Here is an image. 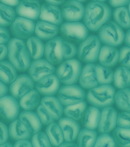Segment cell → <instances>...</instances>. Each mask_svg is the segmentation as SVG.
Returning <instances> with one entry per match:
<instances>
[{"mask_svg": "<svg viewBox=\"0 0 130 147\" xmlns=\"http://www.w3.org/2000/svg\"><path fill=\"white\" fill-rule=\"evenodd\" d=\"M98 137L97 131L95 129L84 128L80 129L77 138V144L79 147L94 146Z\"/></svg>", "mask_w": 130, "mask_h": 147, "instance_id": "cell-31", "label": "cell"}, {"mask_svg": "<svg viewBox=\"0 0 130 147\" xmlns=\"http://www.w3.org/2000/svg\"><path fill=\"white\" fill-rule=\"evenodd\" d=\"M59 30V26L55 24L40 20L36 24L35 33L41 40H49L57 36Z\"/></svg>", "mask_w": 130, "mask_h": 147, "instance_id": "cell-21", "label": "cell"}, {"mask_svg": "<svg viewBox=\"0 0 130 147\" xmlns=\"http://www.w3.org/2000/svg\"><path fill=\"white\" fill-rule=\"evenodd\" d=\"M40 8V3L36 0H21L15 11L19 16L34 21L39 18Z\"/></svg>", "mask_w": 130, "mask_h": 147, "instance_id": "cell-16", "label": "cell"}, {"mask_svg": "<svg viewBox=\"0 0 130 147\" xmlns=\"http://www.w3.org/2000/svg\"><path fill=\"white\" fill-rule=\"evenodd\" d=\"M58 124L62 129L65 141L73 142L77 139L80 131V125L77 121L69 117H61Z\"/></svg>", "mask_w": 130, "mask_h": 147, "instance_id": "cell-19", "label": "cell"}, {"mask_svg": "<svg viewBox=\"0 0 130 147\" xmlns=\"http://www.w3.org/2000/svg\"><path fill=\"white\" fill-rule=\"evenodd\" d=\"M57 97L63 106H67L83 101L86 98V92L76 84L65 85L59 89Z\"/></svg>", "mask_w": 130, "mask_h": 147, "instance_id": "cell-8", "label": "cell"}, {"mask_svg": "<svg viewBox=\"0 0 130 147\" xmlns=\"http://www.w3.org/2000/svg\"><path fill=\"white\" fill-rule=\"evenodd\" d=\"M115 101L119 109L130 113V88L127 87L117 91Z\"/></svg>", "mask_w": 130, "mask_h": 147, "instance_id": "cell-36", "label": "cell"}, {"mask_svg": "<svg viewBox=\"0 0 130 147\" xmlns=\"http://www.w3.org/2000/svg\"><path fill=\"white\" fill-rule=\"evenodd\" d=\"M60 147H77L78 145L77 144L73 143V142H68V141H65V143L63 142L60 145Z\"/></svg>", "mask_w": 130, "mask_h": 147, "instance_id": "cell-54", "label": "cell"}, {"mask_svg": "<svg viewBox=\"0 0 130 147\" xmlns=\"http://www.w3.org/2000/svg\"><path fill=\"white\" fill-rule=\"evenodd\" d=\"M21 0H0V2L12 7H16L20 3Z\"/></svg>", "mask_w": 130, "mask_h": 147, "instance_id": "cell-50", "label": "cell"}, {"mask_svg": "<svg viewBox=\"0 0 130 147\" xmlns=\"http://www.w3.org/2000/svg\"><path fill=\"white\" fill-rule=\"evenodd\" d=\"M9 61L20 72L28 70L31 64V56L26 43L16 38L10 39L7 42Z\"/></svg>", "mask_w": 130, "mask_h": 147, "instance_id": "cell-2", "label": "cell"}, {"mask_svg": "<svg viewBox=\"0 0 130 147\" xmlns=\"http://www.w3.org/2000/svg\"><path fill=\"white\" fill-rule=\"evenodd\" d=\"M17 77V70L9 61H0V80L1 82L5 84H11Z\"/></svg>", "mask_w": 130, "mask_h": 147, "instance_id": "cell-30", "label": "cell"}, {"mask_svg": "<svg viewBox=\"0 0 130 147\" xmlns=\"http://www.w3.org/2000/svg\"><path fill=\"white\" fill-rule=\"evenodd\" d=\"M101 44L98 36L94 35L89 36L80 43L77 48V57L85 63H95L98 59Z\"/></svg>", "mask_w": 130, "mask_h": 147, "instance_id": "cell-7", "label": "cell"}, {"mask_svg": "<svg viewBox=\"0 0 130 147\" xmlns=\"http://www.w3.org/2000/svg\"><path fill=\"white\" fill-rule=\"evenodd\" d=\"M128 11H129V15H130V2H129V3L128 4Z\"/></svg>", "mask_w": 130, "mask_h": 147, "instance_id": "cell-58", "label": "cell"}, {"mask_svg": "<svg viewBox=\"0 0 130 147\" xmlns=\"http://www.w3.org/2000/svg\"><path fill=\"white\" fill-rule=\"evenodd\" d=\"M101 111L95 106H90L86 108L82 117V124L85 128L96 129L98 128L100 121Z\"/></svg>", "mask_w": 130, "mask_h": 147, "instance_id": "cell-23", "label": "cell"}, {"mask_svg": "<svg viewBox=\"0 0 130 147\" xmlns=\"http://www.w3.org/2000/svg\"><path fill=\"white\" fill-rule=\"evenodd\" d=\"M92 1H100V2H105L107 0H91Z\"/></svg>", "mask_w": 130, "mask_h": 147, "instance_id": "cell-56", "label": "cell"}, {"mask_svg": "<svg viewBox=\"0 0 130 147\" xmlns=\"http://www.w3.org/2000/svg\"><path fill=\"white\" fill-rule=\"evenodd\" d=\"M119 63L122 67L130 69V47L123 46L119 50Z\"/></svg>", "mask_w": 130, "mask_h": 147, "instance_id": "cell-43", "label": "cell"}, {"mask_svg": "<svg viewBox=\"0 0 130 147\" xmlns=\"http://www.w3.org/2000/svg\"><path fill=\"white\" fill-rule=\"evenodd\" d=\"M60 33L64 40L78 45L89 36V29L80 22H67L61 25Z\"/></svg>", "mask_w": 130, "mask_h": 147, "instance_id": "cell-6", "label": "cell"}, {"mask_svg": "<svg viewBox=\"0 0 130 147\" xmlns=\"http://www.w3.org/2000/svg\"><path fill=\"white\" fill-rule=\"evenodd\" d=\"M46 3L55 5H63L64 3H65V1L67 0H45Z\"/></svg>", "mask_w": 130, "mask_h": 147, "instance_id": "cell-52", "label": "cell"}, {"mask_svg": "<svg viewBox=\"0 0 130 147\" xmlns=\"http://www.w3.org/2000/svg\"><path fill=\"white\" fill-rule=\"evenodd\" d=\"M20 106L16 98L10 95L0 98V121L5 123H11L18 119Z\"/></svg>", "mask_w": 130, "mask_h": 147, "instance_id": "cell-9", "label": "cell"}, {"mask_svg": "<svg viewBox=\"0 0 130 147\" xmlns=\"http://www.w3.org/2000/svg\"><path fill=\"white\" fill-rule=\"evenodd\" d=\"M119 50L116 47L104 45L101 47L98 57L100 65L112 67L119 63Z\"/></svg>", "mask_w": 130, "mask_h": 147, "instance_id": "cell-22", "label": "cell"}, {"mask_svg": "<svg viewBox=\"0 0 130 147\" xmlns=\"http://www.w3.org/2000/svg\"><path fill=\"white\" fill-rule=\"evenodd\" d=\"M9 129L5 122L0 121V144L8 141Z\"/></svg>", "mask_w": 130, "mask_h": 147, "instance_id": "cell-45", "label": "cell"}, {"mask_svg": "<svg viewBox=\"0 0 130 147\" xmlns=\"http://www.w3.org/2000/svg\"><path fill=\"white\" fill-rule=\"evenodd\" d=\"M41 102L40 94L36 89H32L20 99V106L24 111H33L36 109Z\"/></svg>", "mask_w": 130, "mask_h": 147, "instance_id": "cell-27", "label": "cell"}, {"mask_svg": "<svg viewBox=\"0 0 130 147\" xmlns=\"http://www.w3.org/2000/svg\"><path fill=\"white\" fill-rule=\"evenodd\" d=\"M15 147H31L32 146V143L29 139H20L16 141L13 145Z\"/></svg>", "mask_w": 130, "mask_h": 147, "instance_id": "cell-49", "label": "cell"}, {"mask_svg": "<svg viewBox=\"0 0 130 147\" xmlns=\"http://www.w3.org/2000/svg\"><path fill=\"white\" fill-rule=\"evenodd\" d=\"M111 16V7L104 2L90 1L85 7L83 23L89 31L96 32L110 20Z\"/></svg>", "mask_w": 130, "mask_h": 147, "instance_id": "cell-1", "label": "cell"}, {"mask_svg": "<svg viewBox=\"0 0 130 147\" xmlns=\"http://www.w3.org/2000/svg\"><path fill=\"white\" fill-rule=\"evenodd\" d=\"M13 145L11 143H9V142H5L3 144H0V147H12Z\"/></svg>", "mask_w": 130, "mask_h": 147, "instance_id": "cell-55", "label": "cell"}, {"mask_svg": "<svg viewBox=\"0 0 130 147\" xmlns=\"http://www.w3.org/2000/svg\"><path fill=\"white\" fill-rule=\"evenodd\" d=\"M55 72L54 65L51 64L46 59L33 60L31 62L28 68V74L34 82H37L42 78L52 74Z\"/></svg>", "mask_w": 130, "mask_h": 147, "instance_id": "cell-14", "label": "cell"}, {"mask_svg": "<svg viewBox=\"0 0 130 147\" xmlns=\"http://www.w3.org/2000/svg\"><path fill=\"white\" fill-rule=\"evenodd\" d=\"M96 71L97 80L99 85H110L112 82H113L114 72L111 67L96 64Z\"/></svg>", "mask_w": 130, "mask_h": 147, "instance_id": "cell-37", "label": "cell"}, {"mask_svg": "<svg viewBox=\"0 0 130 147\" xmlns=\"http://www.w3.org/2000/svg\"><path fill=\"white\" fill-rule=\"evenodd\" d=\"M87 107V102L83 100L79 103L65 106V108L64 109V114L66 117L78 121L82 119Z\"/></svg>", "mask_w": 130, "mask_h": 147, "instance_id": "cell-33", "label": "cell"}, {"mask_svg": "<svg viewBox=\"0 0 130 147\" xmlns=\"http://www.w3.org/2000/svg\"><path fill=\"white\" fill-rule=\"evenodd\" d=\"M130 0H109V3L112 7L117 8L119 7H123L128 5Z\"/></svg>", "mask_w": 130, "mask_h": 147, "instance_id": "cell-47", "label": "cell"}, {"mask_svg": "<svg viewBox=\"0 0 130 147\" xmlns=\"http://www.w3.org/2000/svg\"><path fill=\"white\" fill-rule=\"evenodd\" d=\"M36 89L44 96H54L61 87V82L56 74H50L36 82Z\"/></svg>", "mask_w": 130, "mask_h": 147, "instance_id": "cell-15", "label": "cell"}, {"mask_svg": "<svg viewBox=\"0 0 130 147\" xmlns=\"http://www.w3.org/2000/svg\"><path fill=\"white\" fill-rule=\"evenodd\" d=\"M115 87L119 89H125L130 86V69L124 67L116 68L113 74Z\"/></svg>", "mask_w": 130, "mask_h": 147, "instance_id": "cell-29", "label": "cell"}, {"mask_svg": "<svg viewBox=\"0 0 130 147\" xmlns=\"http://www.w3.org/2000/svg\"><path fill=\"white\" fill-rule=\"evenodd\" d=\"M63 43L62 36H55L49 40L44 45L46 59L53 65H59L64 61Z\"/></svg>", "mask_w": 130, "mask_h": 147, "instance_id": "cell-11", "label": "cell"}, {"mask_svg": "<svg viewBox=\"0 0 130 147\" xmlns=\"http://www.w3.org/2000/svg\"><path fill=\"white\" fill-rule=\"evenodd\" d=\"M40 104L50 113L55 121H59L64 113L63 105L58 97L54 96H44L41 99Z\"/></svg>", "mask_w": 130, "mask_h": 147, "instance_id": "cell-24", "label": "cell"}, {"mask_svg": "<svg viewBox=\"0 0 130 147\" xmlns=\"http://www.w3.org/2000/svg\"><path fill=\"white\" fill-rule=\"evenodd\" d=\"M36 1H37V0H36Z\"/></svg>", "mask_w": 130, "mask_h": 147, "instance_id": "cell-59", "label": "cell"}, {"mask_svg": "<svg viewBox=\"0 0 130 147\" xmlns=\"http://www.w3.org/2000/svg\"><path fill=\"white\" fill-rule=\"evenodd\" d=\"M64 59H70L74 57L77 53V48L74 44L63 39V43Z\"/></svg>", "mask_w": 130, "mask_h": 147, "instance_id": "cell-42", "label": "cell"}, {"mask_svg": "<svg viewBox=\"0 0 130 147\" xmlns=\"http://www.w3.org/2000/svg\"><path fill=\"white\" fill-rule=\"evenodd\" d=\"M112 137L117 146L130 147V128L118 126L113 129Z\"/></svg>", "mask_w": 130, "mask_h": 147, "instance_id": "cell-38", "label": "cell"}, {"mask_svg": "<svg viewBox=\"0 0 130 147\" xmlns=\"http://www.w3.org/2000/svg\"><path fill=\"white\" fill-rule=\"evenodd\" d=\"M113 137L109 135V133H102L98 137H97L96 141L95 142L94 146H109L115 147L117 146Z\"/></svg>", "mask_w": 130, "mask_h": 147, "instance_id": "cell-40", "label": "cell"}, {"mask_svg": "<svg viewBox=\"0 0 130 147\" xmlns=\"http://www.w3.org/2000/svg\"><path fill=\"white\" fill-rule=\"evenodd\" d=\"M81 61L75 59H70L63 61L55 70L56 76L60 82L65 85H72L79 82L82 70Z\"/></svg>", "mask_w": 130, "mask_h": 147, "instance_id": "cell-4", "label": "cell"}, {"mask_svg": "<svg viewBox=\"0 0 130 147\" xmlns=\"http://www.w3.org/2000/svg\"><path fill=\"white\" fill-rule=\"evenodd\" d=\"M31 58L33 60L41 59L44 55V44L37 36H31L26 42Z\"/></svg>", "mask_w": 130, "mask_h": 147, "instance_id": "cell-28", "label": "cell"}, {"mask_svg": "<svg viewBox=\"0 0 130 147\" xmlns=\"http://www.w3.org/2000/svg\"><path fill=\"white\" fill-rule=\"evenodd\" d=\"M75 1H78L79 2H82V3H83V2H85L87 0H75Z\"/></svg>", "mask_w": 130, "mask_h": 147, "instance_id": "cell-57", "label": "cell"}, {"mask_svg": "<svg viewBox=\"0 0 130 147\" xmlns=\"http://www.w3.org/2000/svg\"><path fill=\"white\" fill-rule=\"evenodd\" d=\"M98 31L100 40L105 45L117 47L124 42V31L115 21L107 22L100 28Z\"/></svg>", "mask_w": 130, "mask_h": 147, "instance_id": "cell-5", "label": "cell"}, {"mask_svg": "<svg viewBox=\"0 0 130 147\" xmlns=\"http://www.w3.org/2000/svg\"><path fill=\"white\" fill-rule=\"evenodd\" d=\"M9 31L5 28L0 27V45L1 44H7L10 40Z\"/></svg>", "mask_w": 130, "mask_h": 147, "instance_id": "cell-46", "label": "cell"}, {"mask_svg": "<svg viewBox=\"0 0 130 147\" xmlns=\"http://www.w3.org/2000/svg\"><path fill=\"white\" fill-rule=\"evenodd\" d=\"M8 56V48L5 44L0 45V61L5 59Z\"/></svg>", "mask_w": 130, "mask_h": 147, "instance_id": "cell-48", "label": "cell"}, {"mask_svg": "<svg viewBox=\"0 0 130 147\" xmlns=\"http://www.w3.org/2000/svg\"><path fill=\"white\" fill-rule=\"evenodd\" d=\"M39 18L40 20L48 22L57 26L61 25L64 20L59 7L48 3H44L41 5Z\"/></svg>", "mask_w": 130, "mask_h": 147, "instance_id": "cell-18", "label": "cell"}, {"mask_svg": "<svg viewBox=\"0 0 130 147\" xmlns=\"http://www.w3.org/2000/svg\"><path fill=\"white\" fill-rule=\"evenodd\" d=\"M118 112L114 107L107 106L101 111L100 121L98 125V131L102 133H110L117 126Z\"/></svg>", "mask_w": 130, "mask_h": 147, "instance_id": "cell-17", "label": "cell"}, {"mask_svg": "<svg viewBox=\"0 0 130 147\" xmlns=\"http://www.w3.org/2000/svg\"><path fill=\"white\" fill-rule=\"evenodd\" d=\"M16 11L13 7L0 3V27L7 28L13 24L16 18Z\"/></svg>", "mask_w": 130, "mask_h": 147, "instance_id": "cell-34", "label": "cell"}, {"mask_svg": "<svg viewBox=\"0 0 130 147\" xmlns=\"http://www.w3.org/2000/svg\"><path fill=\"white\" fill-rule=\"evenodd\" d=\"M35 83L28 74H21L11 83L9 90L11 95L16 99H20L26 93L33 89Z\"/></svg>", "mask_w": 130, "mask_h": 147, "instance_id": "cell-13", "label": "cell"}, {"mask_svg": "<svg viewBox=\"0 0 130 147\" xmlns=\"http://www.w3.org/2000/svg\"><path fill=\"white\" fill-rule=\"evenodd\" d=\"M85 7L82 2L68 0L63 4L61 13L63 19L67 22H79L83 18Z\"/></svg>", "mask_w": 130, "mask_h": 147, "instance_id": "cell-12", "label": "cell"}, {"mask_svg": "<svg viewBox=\"0 0 130 147\" xmlns=\"http://www.w3.org/2000/svg\"><path fill=\"white\" fill-rule=\"evenodd\" d=\"M46 134L50 139L51 145L53 146H59L65 141L62 129L57 122H53L48 125L46 128Z\"/></svg>", "mask_w": 130, "mask_h": 147, "instance_id": "cell-32", "label": "cell"}, {"mask_svg": "<svg viewBox=\"0 0 130 147\" xmlns=\"http://www.w3.org/2000/svg\"><path fill=\"white\" fill-rule=\"evenodd\" d=\"M79 82L81 87L87 90H89L99 85L96 76V65L94 63H87L82 68Z\"/></svg>", "mask_w": 130, "mask_h": 147, "instance_id": "cell-20", "label": "cell"}, {"mask_svg": "<svg viewBox=\"0 0 130 147\" xmlns=\"http://www.w3.org/2000/svg\"><path fill=\"white\" fill-rule=\"evenodd\" d=\"M36 114L42 124L45 125V126H48L55 121L50 113L41 104L36 107Z\"/></svg>", "mask_w": 130, "mask_h": 147, "instance_id": "cell-41", "label": "cell"}, {"mask_svg": "<svg viewBox=\"0 0 130 147\" xmlns=\"http://www.w3.org/2000/svg\"><path fill=\"white\" fill-rule=\"evenodd\" d=\"M8 90L9 89L7 85L0 80V98L6 95L8 92Z\"/></svg>", "mask_w": 130, "mask_h": 147, "instance_id": "cell-51", "label": "cell"}, {"mask_svg": "<svg viewBox=\"0 0 130 147\" xmlns=\"http://www.w3.org/2000/svg\"><path fill=\"white\" fill-rule=\"evenodd\" d=\"M115 89L111 85H98L89 89L86 97L91 106L104 108L115 104Z\"/></svg>", "mask_w": 130, "mask_h": 147, "instance_id": "cell-3", "label": "cell"}, {"mask_svg": "<svg viewBox=\"0 0 130 147\" xmlns=\"http://www.w3.org/2000/svg\"><path fill=\"white\" fill-rule=\"evenodd\" d=\"M117 126L121 128H130V113L122 111L117 115Z\"/></svg>", "mask_w": 130, "mask_h": 147, "instance_id": "cell-44", "label": "cell"}, {"mask_svg": "<svg viewBox=\"0 0 130 147\" xmlns=\"http://www.w3.org/2000/svg\"><path fill=\"white\" fill-rule=\"evenodd\" d=\"M124 42L126 46L130 47V28L128 29V30H127L126 33L125 34Z\"/></svg>", "mask_w": 130, "mask_h": 147, "instance_id": "cell-53", "label": "cell"}, {"mask_svg": "<svg viewBox=\"0 0 130 147\" xmlns=\"http://www.w3.org/2000/svg\"><path fill=\"white\" fill-rule=\"evenodd\" d=\"M9 136L13 141H18L20 139H29L31 134L27 127L19 119H16L11 122L9 127Z\"/></svg>", "mask_w": 130, "mask_h": 147, "instance_id": "cell-26", "label": "cell"}, {"mask_svg": "<svg viewBox=\"0 0 130 147\" xmlns=\"http://www.w3.org/2000/svg\"><path fill=\"white\" fill-rule=\"evenodd\" d=\"M18 119L27 127L31 135L40 131L42 128V123L38 115L32 111H24L20 113Z\"/></svg>", "mask_w": 130, "mask_h": 147, "instance_id": "cell-25", "label": "cell"}, {"mask_svg": "<svg viewBox=\"0 0 130 147\" xmlns=\"http://www.w3.org/2000/svg\"><path fill=\"white\" fill-rule=\"evenodd\" d=\"M35 25L33 20L18 16L10 26V31L14 38L25 40L35 33Z\"/></svg>", "mask_w": 130, "mask_h": 147, "instance_id": "cell-10", "label": "cell"}, {"mask_svg": "<svg viewBox=\"0 0 130 147\" xmlns=\"http://www.w3.org/2000/svg\"><path fill=\"white\" fill-rule=\"evenodd\" d=\"M31 143L32 146L35 147H51L52 146L47 134L42 131H38L33 135Z\"/></svg>", "mask_w": 130, "mask_h": 147, "instance_id": "cell-39", "label": "cell"}, {"mask_svg": "<svg viewBox=\"0 0 130 147\" xmlns=\"http://www.w3.org/2000/svg\"><path fill=\"white\" fill-rule=\"evenodd\" d=\"M115 22L122 29L130 28V15L128 9L126 7H117L112 13Z\"/></svg>", "mask_w": 130, "mask_h": 147, "instance_id": "cell-35", "label": "cell"}]
</instances>
